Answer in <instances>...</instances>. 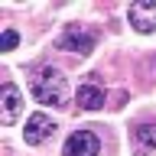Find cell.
<instances>
[{
  "mask_svg": "<svg viewBox=\"0 0 156 156\" xmlns=\"http://www.w3.org/2000/svg\"><path fill=\"white\" fill-rule=\"evenodd\" d=\"M29 91H33V98H36L39 104H46V107H65L68 101H72L68 78H65V72L55 68V65L36 68L33 78H29Z\"/></svg>",
  "mask_w": 156,
  "mask_h": 156,
  "instance_id": "6da1fadb",
  "label": "cell"
},
{
  "mask_svg": "<svg viewBox=\"0 0 156 156\" xmlns=\"http://www.w3.org/2000/svg\"><path fill=\"white\" fill-rule=\"evenodd\" d=\"M98 46V33L88 26H68L62 36H58V49L65 52H75V55H91V49Z\"/></svg>",
  "mask_w": 156,
  "mask_h": 156,
  "instance_id": "7a4b0ae2",
  "label": "cell"
},
{
  "mask_svg": "<svg viewBox=\"0 0 156 156\" xmlns=\"http://www.w3.org/2000/svg\"><path fill=\"white\" fill-rule=\"evenodd\" d=\"M98 153H101V140L94 130H75V133H68L65 146H62V156H98Z\"/></svg>",
  "mask_w": 156,
  "mask_h": 156,
  "instance_id": "3957f363",
  "label": "cell"
},
{
  "mask_svg": "<svg viewBox=\"0 0 156 156\" xmlns=\"http://www.w3.org/2000/svg\"><path fill=\"white\" fill-rule=\"evenodd\" d=\"M20 114H23V94L13 81H3V88H0V124L3 127L16 124Z\"/></svg>",
  "mask_w": 156,
  "mask_h": 156,
  "instance_id": "277c9868",
  "label": "cell"
},
{
  "mask_svg": "<svg viewBox=\"0 0 156 156\" xmlns=\"http://www.w3.org/2000/svg\"><path fill=\"white\" fill-rule=\"evenodd\" d=\"M133 156H156V120H136L130 130Z\"/></svg>",
  "mask_w": 156,
  "mask_h": 156,
  "instance_id": "5b68a950",
  "label": "cell"
},
{
  "mask_svg": "<svg viewBox=\"0 0 156 156\" xmlns=\"http://www.w3.org/2000/svg\"><path fill=\"white\" fill-rule=\"evenodd\" d=\"M127 20H130V26L136 33H153L156 29V0H136L127 7Z\"/></svg>",
  "mask_w": 156,
  "mask_h": 156,
  "instance_id": "8992f818",
  "label": "cell"
},
{
  "mask_svg": "<svg viewBox=\"0 0 156 156\" xmlns=\"http://www.w3.org/2000/svg\"><path fill=\"white\" fill-rule=\"evenodd\" d=\"M52 133H55V120H52L49 114H42V111L29 114V120H26V130H23V140H26L29 146L46 143V140H49Z\"/></svg>",
  "mask_w": 156,
  "mask_h": 156,
  "instance_id": "52a82bcc",
  "label": "cell"
},
{
  "mask_svg": "<svg viewBox=\"0 0 156 156\" xmlns=\"http://www.w3.org/2000/svg\"><path fill=\"white\" fill-rule=\"evenodd\" d=\"M104 98H107L104 85H101L98 78H85V81L78 85L75 101H78V107H81V111H98V107H104Z\"/></svg>",
  "mask_w": 156,
  "mask_h": 156,
  "instance_id": "ba28073f",
  "label": "cell"
},
{
  "mask_svg": "<svg viewBox=\"0 0 156 156\" xmlns=\"http://www.w3.org/2000/svg\"><path fill=\"white\" fill-rule=\"evenodd\" d=\"M16 42H20V33H16V29H3L0 49H3V52H10V49H16Z\"/></svg>",
  "mask_w": 156,
  "mask_h": 156,
  "instance_id": "9c48e42d",
  "label": "cell"
}]
</instances>
